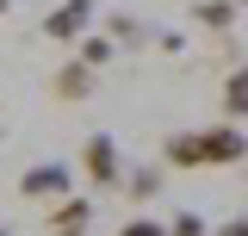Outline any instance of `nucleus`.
I'll return each instance as SVG.
<instances>
[{
    "instance_id": "f257e3e1",
    "label": "nucleus",
    "mask_w": 248,
    "mask_h": 236,
    "mask_svg": "<svg viewBox=\"0 0 248 236\" xmlns=\"http://www.w3.org/2000/svg\"><path fill=\"white\" fill-rule=\"evenodd\" d=\"M161 162L180 168V174H199V168H236L248 162V137L242 124H205V131H180L161 143Z\"/></svg>"
},
{
    "instance_id": "f03ea898",
    "label": "nucleus",
    "mask_w": 248,
    "mask_h": 236,
    "mask_svg": "<svg viewBox=\"0 0 248 236\" xmlns=\"http://www.w3.org/2000/svg\"><path fill=\"white\" fill-rule=\"evenodd\" d=\"M81 174H87V186H124V155H118V137L93 131V137H87V149H81Z\"/></svg>"
},
{
    "instance_id": "7ed1b4c3",
    "label": "nucleus",
    "mask_w": 248,
    "mask_h": 236,
    "mask_svg": "<svg viewBox=\"0 0 248 236\" xmlns=\"http://www.w3.org/2000/svg\"><path fill=\"white\" fill-rule=\"evenodd\" d=\"M68 193H75V168H68V162H44V168H25V174H19V199L56 205Z\"/></svg>"
},
{
    "instance_id": "20e7f679",
    "label": "nucleus",
    "mask_w": 248,
    "mask_h": 236,
    "mask_svg": "<svg viewBox=\"0 0 248 236\" xmlns=\"http://www.w3.org/2000/svg\"><path fill=\"white\" fill-rule=\"evenodd\" d=\"M87 25H93V0H62V6L44 13V37L50 44H75V37H87Z\"/></svg>"
},
{
    "instance_id": "39448f33",
    "label": "nucleus",
    "mask_w": 248,
    "mask_h": 236,
    "mask_svg": "<svg viewBox=\"0 0 248 236\" xmlns=\"http://www.w3.org/2000/svg\"><path fill=\"white\" fill-rule=\"evenodd\" d=\"M87 224H93V199H75V193L44 211V230H50V236H81Z\"/></svg>"
},
{
    "instance_id": "423d86ee",
    "label": "nucleus",
    "mask_w": 248,
    "mask_h": 236,
    "mask_svg": "<svg viewBox=\"0 0 248 236\" xmlns=\"http://www.w3.org/2000/svg\"><path fill=\"white\" fill-rule=\"evenodd\" d=\"M87 93H93V68H81L75 56H68L56 75H50V100H56V106H81Z\"/></svg>"
},
{
    "instance_id": "0eeeda50",
    "label": "nucleus",
    "mask_w": 248,
    "mask_h": 236,
    "mask_svg": "<svg viewBox=\"0 0 248 236\" xmlns=\"http://www.w3.org/2000/svg\"><path fill=\"white\" fill-rule=\"evenodd\" d=\"M217 93H223V124H242L248 118V68H230Z\"/></svg>"
},
{
    "instance_id": "6e6552de",
    "label": "nucleus",
    "mask_w": 248,
    "mask_h": 236,
    "mask_svg": "<svg viewBox=\"0 0 248 236\" xmlns=\"http://www.w3.org/2000/svg\"><path fill=\"white\" fill-rule=\"evenodd\" d=\"M192 19H199L205 31H217V37H223V31L236 25V0H199V6H192Z\"/></svg>"
},
{
    "instance_id": "1a4fd4ad",
    "label": "nucleus",
    "mask_w": 248,
    "mask_h": 236,
    "mask_svg": "<svg viewBox=\"0 0 248 236\" xmlns=\"http://www.w3.org/2000/svg\"><path fill=\"white\" fill-rule=\"evenodd\" d=\"M112 50H118L112 37H81V50H75V62H81V68H93V75H99V68L112 62Z\"/></svg>"
},
{
    "instance_id": "9d476101",
    "label": "nucleus",
    "mask_w": 248,
    "mask_h": 236,
    "mask_svg": "<svg viewBox=\"0 0 248 236\" xmlns=\"http://www.w3.org/2000/svg\"><path fill=\"white\" fill-rule=\"evenodd\" d=\"M118 193H130V199H155V193H161V168H137V174H124Z\"/></svg>"
},
{
    "instance_id": "9b49d317",
    "label": "nucleus",
    "mask_w": 248,
    "mask_h": 236,
    "mask_svg": "<svg viewBox=\"0 0 248 236\" xmlns=\"http://www.w3.org/2000/svg\"><path fill=\"white\" fill-rule=\"evenodd\" d=\"M106 37H112V44H143V25H137L130 13H118V19L106 25Z\"/></svg>"
},
{
    "instance_id": "f8f14e48",
    "label": "nucleus",
    "mask_w": 248,
    "mask_h": 236,
    "mask_svg": "<svg viewBox=\"0 0 248 236\" xmlns=\"http://www.w3.org/2000/svg\"><path fill=\"white\" fill-rule=\"evenodd\" d=\"M168 236H205V218H199V211H174Z\"/></svg>"
},
{
    "instance_id": "ddd939ff",
    "label": "nucleus",
    "mask_w": 248,
    "mask_h": 236,
    "mask_svg": "<svg viewBox=\"0 0 248 236\" xmlns=\"http://www.w3.org/2000/svg\"><path fill=\"white\" fill-rule=\"evenodd\" d=\"M118 236H168V224H155V218H124Z\"/></svg>"
},
{
    "instance_id": "4468645a",
    "label": "nucleus",
    "mask_w": 248,
    "mask_h": 236,
    "mask_svg": "<svg viewBox=\"0 0 248 236\" xmlns=\"http://www.w3.org/2000/svg\"><path fill=\"white\" fill-rule=\"evenodd\" d=\"M217 236H248V218H223V224H217Z\"/></svg>"
},
{
    "instance_id": "2eb2a0df",
    "label": "nucleus",
    "mask_w": 248,
    "mask_h": 236,
    "mask_svg": "<svg viewBox=\"0 0 248 236\" xmlns=\"http://www.w3.org/2000/svg\"><path fill=\"white\" fill-rule=\"evenodd\" d=\"M6 13H13V0H0V19H6Z\"/></svg>"
},
{
    "instance_id": "dca6fc26",
    "label": "nucleus",
    "mask_w": 248,
    "mask_h": 236,
    "mask_svg": "<svg viewBox=\"0 0 248 236\" xmlns=\"http://www.w3.org/2000/svg\"><path fill=\"white\" fill-rule=\"evenodd\" d=\"M236 6H248V0H236Z\"/></svg>"
},
{
    "instance_id": "f3484780",
    "label": "nucleus",
    "mask_w": 248,
    "mask_h": 236,
    "mask_svg": "<svg viewBox=\"0 0 248 236\" xmlns=\"http://www.w3.org/2000/svg\"><path fill=\"white\" fill-rule=\"evenodd\" d=\"M0 236H13V230H0Z\"/></svg>"
},
{
    "instance_id": "a211bd4d",
    "label": "nucleus",
    "mask_w": 248,
    "mask_h": 236,
    "mask_svg": "<svg viewBox=\"0 0 248 236\" xmlns=\"http://www.w3.org/2000/svg\"><path fill=\"white\" fill-rule=\"evenodd\" d=\"M81 236H87V230H81Z\"/></svg>"
}]
</instances>
